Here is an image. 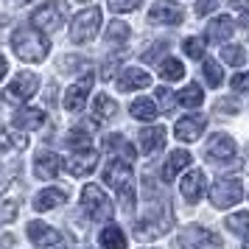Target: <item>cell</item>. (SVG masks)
<instances>
[{"mask_svg":"<svg viewBox=\"0 0 249 249\" xmlns=\"http://www.w3.org/2000/svg\"><path fill=\"white\" fill-rule=\"evenodd\" d=\"M12 48L23 62H42L51 51V42L36 25H20L12 34Z\"/></svg>","mask_w":249,"mask_h":249,"instance_id":"1","label":"cell"},{"mask_svg":"<svg viewBox=\"0 0 249 249\" xmlns=\"http://www.w3.org/2000/svg\"><path fill=\"white\" fill-rule=\"evenodd\" d=\"M104 182L115 188L118 199L124 204V210L135 207V177H132V162H126L121 157H112V162L104 168Z\"/></svg>","mask_w":249,"mask_h":249,"instance_id":"2","label":"cell"},{"mask_svg":"<svg viewBox=\"0 0 249 249\" xmlns=\"http://www.w3.org/2000/svg\"><path fill=\"white\" fill-rule=\"evenodd\" d=\"M98 28H101V9H84L73 17V23H70V39L81 45V42H90L92 36L98 34Z\"/></svg>","mask_w":249,"mask_h":249,"instance_id":"3","label":"cell"},{"mask_svg":"<svg viewBox=\"0 0 249 249\" xmlns=\"http://www.w3.org/2000/svg\"><path fill=\"white\" fill-rule=\"evenodd\" d=\"M81 207L87 210L92 221H107V218H112V202H109V196L98 188V185H87L84 191H81Z\"/></svg>","mask_w":249,"mask_h":249,"instance_id":"4","label":"cell"},{"mask_svg":"<svg viewBox=\"0 0 249 249\" xmlns=\"http://www.w3.org/2000/svg\"><path fill=\"white\" fill-rule=\"evenodd\" d=\"M68 17V6L65 0H48L45 6H39L34 14H31V23L39 28V31H59L62 23Z\"/></svg>","mask_w":249,"mask_h":249,"instance_id":"5","label":"cell"},{"mask_svg":"<svg viewBox=\"0 0 249 249\" xmlns=\"http://www.w3.org/2000/svg\"><path fill=\"white\" fill-rule=\"evenodd\" d=\"M244 199V185H241V179H235V177H224V179H218L210 188V202H213V207H218V210H224V207H232V204H238Z\"/></svg>","mask_w":249,"mask_h":249,"instance_id":"6","label":"cell"},{"mask_svg":"<svg viewBox=\"0 0 249 249\" xmlns=\"http://www.w3.org/2000/svg\"><path fill=\"white\" fill-rule=\"evenodd\" d=\"M36 87H39V79H36L31 70H23V73H17V76H14V81L6 87L3 98H6V101H12V104L28 101V98H34Z\"/></svg>","mask_w":249,"mask_h":249,"instance_id":"7","label":"cell"},{"mask_svg":"<svg viewBox=\"0 0 249 249\" xmlns=\"http://www.w3.org/2000/svg\"><path fill=\"white\" fill-rule=\"evenodd\" d=\"M179 249H221V238L204 230V227H188L177 241Z\"/></svg>","mask_w":249,"mask_h":249,"instance_id":"8","label":"cell"},{"mask_svg":"<svg viewBox=\"0 0 249 249\" xmlns=\"http://www.w3.org/2000/svg\"><path fill=\"white\" fill-rule=\"evenodd\" d=\"M182 17H185L182 6L171 3V0H157V3L151 6V12H148V23H157V25H179Z\"/></svg>","mask_w":249,"mask_h":249,"instance_id":"9","label":"cell"},{"mask_svg":"<svg viewBox=\"0 0 249 249\" xmlns=\"http://www.w3.org/2000/svg\"><path fill=\"white\" fill-rule=\"evenodd\" d=\"M90 87H92V73L81 76L76 84H70L68 92H65V109H68V112H81L87 95H90Z\"/></svg>","mask_w":249,"mask_h":249,"instance_id":"10","label":"cell"},{"mask_svg":"<svg viewBox=\"0 0 249 249\" xmlns=\"http://www.w3.org/2000/svg\"><path fill=\"white\" fill-rule=\"evenodd\" d=\"M204 126H207V118L204 115H188V118H179L177 121L174 132H177V137H179L182 143H193V140L202 137Z\"/></svg>","mask_w":249,"mask_h":249,"instance_id":"11","label":"cell"},{"mask_svg":"<svg viewBox=\"0 0 249 249\" xmlns=\"http://www.w3.org/2000/svg\"><path fill=\"white\" fill-rule=\"evenodd\" d=\"M235 157V140L230 135H213L210 143H207V160H215V162H230Z\"/></svg>","mask_w":249,"mask_h":249,"instance_id":"12","label":"cell"},{"mask_svg":"<svg viewBox=\"0 0 249 249\" xmlns=\"http://www.w3.org/2000/svg\"><path fill=\"white\" fill-rule=\"evenodd\" d=\"M95 165H98V154H95L92 148H79V151L68 160V171L73 177H87V174L95 171Z\"/></svg>","mask_w":249,"mask_h":249,"instance_id":"13","label":"cell"},{"mask_svg":"<svg viewBox=\"0 0 249 249\" xmlns=\"http://www.w3.org/2000/svg\"><path fill=\"white\" fill-rule=\"evenodd\" d=\"M179 188H182V196H185V202L196 204V202H199V199L204 196V188H207V182H204V174H202L199 168H196V171H188Z\"/></svg>","mask_w":249,"mask_h":249,"instance_id":"14","label":"cell"},{"mask_svg":"<svg viewBox=\"0 0 249 249\" xmlns=\"http://www.w3.org/2000/svg\"><path fill=\"white\" fill-rule=\"evenodd\" d=\"M28 238H31V244H36V247H56V244H62V235H59L53 227L42 224V221H31L28 224Z\"/></svg>","mask_w":249,"mask_h":249,"instance_id":"15","label":"cell"},{"mask_svg":"<svg viewBox=\"0 0 249 249\" xmlns=\"http://www.w3.org/2000/svg\"><path fill=\"white\" fill-rule=\"evenodd\" d=\"M62 171V157H56L53 151H39L34 160V174L39 179H53Z\"/></svg>","mask_w":249,"mask_h":249,"instance_id":"16","label":"cell"},{"mask_svg":"<svg viewBox=\"0 0 249 249\" xmlns=\"http://www.w3.org/2000/svg\"><path fill=\"white\" fill-rule=\"evenodd\" d=\"M151 84V76H148L146 70L140 68H126L121 73V79H118V90L121 92H132V90H143Z\"/></svg>","mask_w":249,"mask_h":249,"instance_id":"17","label":"cell"},{"mask_svg":"<svg viewBox=\"0 0 249 249\" xmlns=\"http://www.w3.org/2000/svg\"><path fill=\"white\" fill-rule=\"evenodd\" d=\"M191 154L185 151V148H177V151H171V157L165 160V165H162V179L171 182V179H177V174L179 171H185L188 165H191Z\"/></svg>","mask_w":249,"mask_h":249,"instance_id":"18","label":"cell"},{"mask_svg":"<svg viewBox=\"0 0 249 249\" xmlns=\"http://www.w3.org/2000/svg\"><path fill=\"white\" fill-rule=\"evenodd\" d=\"M137 140H140L143 154H154V151H160V148L165 146V129H162V126H148V129L140 132Z\"/></svg>","mask_w":249,"mask_h":249,"instance_id":"19","label":"cell"},{"mask_svg":"<svg viewBox=\"0 0 249 249\" xmlns=\"http://www.w3.org/2000/svg\"><path fill=\"white\" fill-rule=\"evenodd\" d=\"M68 202V191H62V188H45L42 193H36L34 199V210H53L59 204Z\"/></svg>","mask_w":249,"mask_h":249,"instance_id":"20","label":"cell"},{"mask_svg":"<svg viewBox=\"0 0 249 249\" xmlns=\"http://www.w3.org/2000/svg\"><path fill=\"white\" fill-rule=\"evenodd\" d=\"M45 124V112L42 109H20V112L14 115V126L17 129H23V132H31V129H39V126Z\"/></svg>","mask_w":249,"mask_h":249,"instance_id":"21","label":"cell"},{"mask_svg":"<svg viewBox=\"0 0 249 249\" xmlns=\"http://www.w3.org/2000/svg\"><path fill=\"white\" fill-rule=\"evenodd\" d=\"M171 218L165 215V218H160V221H140V224L135 227V235L140 238V241H151V238H160L165 230H168Z\"/></svg>","mask_w":249,"mask_h":249,"instance_id":"22","label":"cell"},{"mask_svg":"<svg viewBox=\"0 0 249 249\" xmlns=\"http://www.w3.org/2000/svg\"><path fill=\"white\" fill-rule=\"evenodd\" d=\"M230 36H232V20L230 17H215V20H210V25H207V39L210 42H224Z\"/></svg>","mask_w":249,"mask_h":249,"instance_id":"23","label":"cell"},{"mask_svg":"<svg viewBox=\"0 0 249 249\" xmlns=\"http://www.w3.org/2000/svg\"><path fill=\"white\" fill-rule=\"evenodd\" d=\"M129 112H132V118H137V121H154L160 115V109L151 98H137V101H132Z\"/></svg>","mask_w":249,"mask_h":249,"instance_id":"24","label":"cell"},{"mask_svg":"<svg viewBox=\"0 0 249 249\" xmlns=\"http://www.w3.org/2000/svg\"><path fill=\"white\" fill-rule=\"evenodd\" d=\"M107 151L112 154V157H121V160H126V162H132L135 160V148L126 143L121 135H112V137H107Z\"/></svg>","mask_w":249,"mask_h":249,"instance_id":"25","label":"cell"},{"mask_svg":"<svg viewBox=\"0 0 249 249\" xmlns=\"http://www.w3.org/2000/svg\"><path fill=\"white\" fill-rule=\"evenodd\" d=\"M101 247L104 249H126V235H124V230L121 227H104V232H101Z\"/></svg>","mask_w":249,"mask_h":249,"instance_id":"26","label":"cell"},{"mask_svg":"<svg viewBox=\"0 0 249 249\" xmlns=\"http://www.w3.org/2000/svg\"><path fill=\"white\" fill-rule=\"evenodd\" d=\"M92 112H95V118L98 121H107V118H112L115 112H118V104L109 98V95H95V101H92Z\"/></svg>","mask_w":249,"mask_h":249,"instance_id":"27","label":"cell"},{"mask_svg":"<svg viewBox=\"0 0 249 249\" xmlns=\"http://www.w3.org/2000/svg\"><path fill=\"white\" fill-rule=\"evenodd\" d=\"M227 230H232L238 238H247L249 241V213H232L224 218Z\"/></svg>","mask_w":249,"mask_h":249,"instance_id":"28","label":"cell"},{"mask_svg":"<svg viewBox=\"0 0 249 249\" xmlns=\"http://www.w3.org/2000/svg\"><path fill=\"white\" fill-rule=\"evenodd\" d=\"M157 70H160V76H162L165 81H179L182 76H185V68H182L179 59H162Z\"/></svg>","mask_w":249,"mask_h":249,"instance_id":"29","label":"cell"},{"mask_svg":"<svg viewBox=\"0 0 249 249\" xmlns=\"http://www.w3.org/2000/svg\"><path fill=\"white\" fill-rule=\"evenodd\" d=\"M177 101H179L182 107H191V109H193V107H202L204 92H202V87H199V84H188V87L177 95Z\"/></svg>","mask_w":249,"mask_h":249,"instance_id":"30","label":"cell"},{"mask_svg":"<svg viewBox=\"0 0 249 249\" xmlns=\"http://www.w3.org/2000/svg\"><path fill=\"white\" fill-rule=\"evenodd\" d=\"M126 39H129V25L121 23V20L109 23V28H107V42L109 45H124Z\"/></svg>","mask_w":249,"mask_h":249,"instance_id":"31","label":"cell"},{"mask_svg":"<svg viewBox=\"0 0 249 249\" xmlns=\"http://www.w3.org/2000/svg\"><path fill=\"white\" fill-rule=\"evenodd\" d=\"M221 59H224L227 65H232V68H241L244 59H247V53H244L241 45H227L224 51H221Z\"/></svg>","mask_w":249,"mask_h":249,"instance_id":"32","label":"cell"},{"mask_svg":"<svg viewBox=\"0 0 249 249\" xmlns=\"http://www.w3.org/2000/svg\"><path fill=\"white\" fill-rule=\"evenodd\" d=\"M204 79L210 81V87H218L221 84V79H224V73H221V68H218V62H213V59H204Z\"/></svg>","mask_w":249,"mask_h":249,"instance_id":"33","label":"cell"},{"mask_svg":"<svg viewBox=\"0 0 249 249\" xmlns=\"http://www.w3.org/2000/svg\"><path fill=\"white\" fill-rule=\"evenodd\" d=\"M68 146L76 148V151H79V148H90V135H87L84 129H73L68 135Z\"/></svg>","mask_w":249,"mask_h":249,"instance_id":"34","label":"cell"},{"mask_svg":"<svg viewBox=\"0 0 249 249\" xmlns=\"http://www.w3.org/2000/svg\"><path fill=\"white\" fill-rule=\"evenodd\" d=\"M182 48H185V53H188L191 59H202L204 56V42L199 39V36H188Z\"/></svg>","mask_w":249,"mask_h":249,"instance_id":"35","label":"cell"},{"mask_svg":"<svg viewBox=\"0 0 249 249\" xmlns=\"http://www.w3.org/2000/svg\"><path fill=\"white\" fill-rule=\"evenodd\" d=\"M137 6H140V0H109V9L118 14H124V12H135Z\"/></svg>","mask_w":249,"mask_h":249,"instance_id":"36","label":"cell"},{"mask_svg":"<svg viewBox=\"0 0 249 249\" xmlns=\"http://www.w3.org/2000/svg\"><path fill=\"white\" fill-rule=\"evenodd\" d=\"M218 3H221V0H196V14H199V17H207L210 12L218 9Z\"/></svg>","mask_w":249,"mask_h":249,"instance_id":"37","label":"cell"},{"mask_svg":"<svg viewBox=\"0 0 249 249\" xmlns=\"http://www.w3.org/2000/svg\"><path fill=\"white\" fill-rule=\"evenodd\" d=\"M232 90L249 92V73H238V76H232Z\"/></svg>","mask_w":249,"mask_h":249,"instance_id":"38","label":"cell"},{"mask_svg":"<svg viewBox=\"0 0 249 249\" xmlns=\"http://www.w3.org/2000/svg\"><path fill=\"white\" fill-rule=\"evenodd\" d=\"M157 98H160V104H162L165 109H171V107H174V95H171L165 87H160V90H157Z\"/></svg>","mask_w":249,"mask_h":249,"instance_id":"39","label":"cell"},{"mask_svg":"<svg viewBox=\"0 0 249 249\" xmlns=\"http://www.w3.org/2000/svg\"><path fill=\"white\" fill-rule=\"evenodd\" d=\"M9 143H12V137L0 129V151H6V148H9Z\"/></svg>","mask_w":249,"mask_h":249,"instance_id":"40","label":"cell"},{"mask_svg":"<svg viewBox=\"0 0 249 249\" xmlns=\"http://www.w3.org/2000/svg\"><path fill=\"white\" fill-rule=\"evenodd\" d=\"M6 73H9V62H6V56L0 53V81L6 79Z\"/></svg>","mask_w":249,"mask_h":249,"instance_id":"41","label":"cell"},{"mask_svg":"<svg viewBox=\"0 0 249 249\" xmlns=\"http://www.w3.org/2000/svg\"><path fill=\"white\" fill-rule=\"evenodd\" d=\"M230 6H232V9H244V12H249V0H230Z\"/></svg>","mask_w":249,"mask_h":249,"instance_id":"42","label":"cell"},{"mask_svg":"<svg viewBox=\"0 0 249 249\" xmlns=\"http://www.w3.org/2000/svg\"><path fill=\"white\" fill-rule=\"evenodd\" d=\"M241 23H244V28H247V31H249V12L244 14V20H241Z\"/></svg>","mask_w":249,"mask_h":249,"instance_id":"43","label":"cell"},{"mask_svg":"<svg viewBox=\"0 0 249 249\" xmlns=\"http://www.w3.org/2000/svg\"><path fill=\"white\" fill-rule=\"evenodd\" d=\"M244 249H249V244H247V247H244Z\"/></svg>","mask_w":249,"mask_h":249,"instance_id":"44","label":"cell"},{"mask_svg":"<svg viewBox=\"0 0 249 249\" xmlns=\"http://www.w3.org/2000/svg\"><path fill=\"white\" fill-rule=\"evenodd\" d=\"M23 3H28V0H23Z\"/></svg>","mask_w":249,"mask_h":249,"instance_id":"45","label":"cell"}]
</instances>
